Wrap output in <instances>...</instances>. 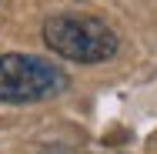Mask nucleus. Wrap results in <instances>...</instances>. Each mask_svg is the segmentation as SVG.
Returning a JSON list of instances; mask_svg holds the SVG:
<instances>
[{
	"mask_svg": "<svg viewBox=\"0 0 157 154\" xmlns=\"http://www.w3.org/2000/svg\"><path fill=\"white\" fill-rule=\"evenodd\" d=\"M44 40L54 54L77 64H100L117 54V34L94 14H57L47 17Z\"/></svg>",
	"mask_w": 157,
	"mask_h": 154,
	"instance_id": "1",
	"label": "nucleus"
},
{
	"mask_svg": "<svg viewBox=\"0 0 157 154\" xmlns=\"http://www.w3.org/2000/svg\"><path fill=\"white\" fill-rule=\"evenodd\" d=\"M67 91V74L33 54H0V101L30 104Z\"/></svg>",
	"mask_w": 157,
	"mask_h": 154,
	"instance_id": "2",
	"label": "nucleus"
},
{
	"mask_svg": "<svg viewBox=\"0 0 157 154\" xmlns=\"http://www.w3.org/2000/svg\"><path fill=\"white\" fill-rule=\"evenodd\" d=\"M44 154H74V151H67V148H50V151H44Z\"/></svg>",
	"mask_w": 157,
	"mask_h": 154,
	"instance_id": "3",
	"label": "nucleus"
}]
</instances>
